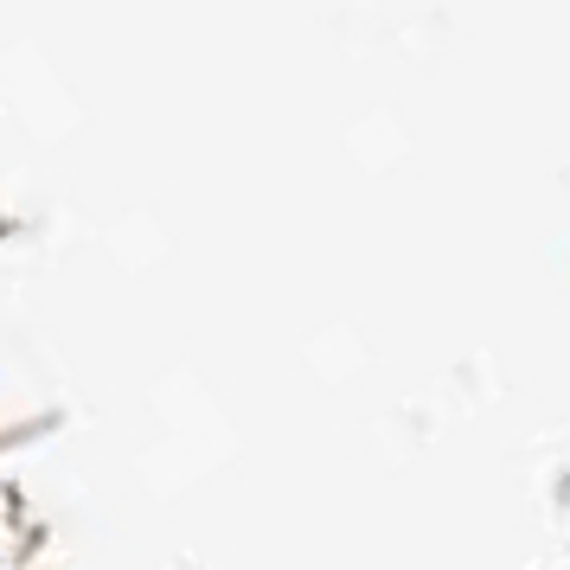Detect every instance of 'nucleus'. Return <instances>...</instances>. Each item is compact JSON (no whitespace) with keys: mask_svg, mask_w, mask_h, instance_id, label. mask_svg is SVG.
I'll return each mask as SVG.
<instances>
[]
</instances>
